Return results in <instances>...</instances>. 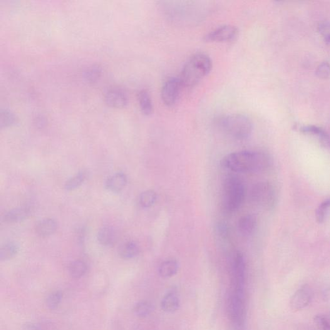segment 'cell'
<instances>
[{
    "label": "cell",
    "mask_w": 330,
    "mask_h": 330,
    "mask_svg": "<svg viewBox=\"0 0 330 330\" xmlns=\"http://www.w3.org/2000/svg\"><path fill=\"white\" fill-rule=\"evenodd\" d=\"M212 68V59L207 54H195L186 62L179 78L183 86L192 87L207 76Z\"/></svg>",
    "instance_id": "obj_2"
},
{
    "label": "cell",
    "mask_w": 330,
    "mask_h": 330,
    "mask_svg": "<svg viewBox=\"0 0 330 330\" xmlns=\"http://www.w3.org/2000/svg\"><path fill=\"white\" fill-rule=\"evenodd\" d=\"M179 307H180V299L175 293H168L163 297L161 302V307L163 311L168 313L174 312L177 311Z\"/></svg>",
    "instance_id": "obj_18"
},
{
    "label": "cell",
    "mask_w": 330,
    "mask_h": 330,
    "mask_svg": "<svg viewBox=\"0 0 330 330\" xmlns=\"http://www.w3.org/2000/svg\"><path fill=\"white\" fill-rule=\"evenodd\" d=\"M139 105L141 112L145 116H150L153 113V106L149 93L146 90H141L138 94Z\"/></svg>",
    "instance_id": "obj_17"
},
{
    "label": "cell",
    "mask_w": 330,
    "mask_h": 330,
    "mask_svg": "<svg viewBox=\"0 0 330 330\" xmlns=\"http://www.w3.org/2000/svg\"><path fill=\"white\" fill-rule=\"evenodd\" d=\"M72 277L79 279L83 276L87 271L86 263L83 260H76L71 263L69 268Z\"/></svg>",
    "instance_id": "obj_23"
},
{
    "label": "cell",
    "mask_w": 330,
    "mask_h": 330,
    "mask_svg": "<svg viewBox=\"0 0 330 330\" xmlns=\"http://www.w3.org/2000/svg\"><path fill=\"white\" fill-rule=\"evenodd\" d=\"M230 274L232 287L243 289L246 275V262L244 255L240 252H236L231 259Z\"/></svg>",
    "instance_id": "obj_7"
},
{
    "label": "cell",
    "mask_w": 330,
    "mask_h": 330,
    "mask_svg": "<svg viewBox=\"0 0 330 330\" xmlns=\"http://www.w3.org/2000/svg\"><path fill=\"white\" fill-rule=\"evenodd\" d=\"M178 270V263L173 259L167 260L159 267V274L161 277L168 278L173 276Z\"/></svg>",
    "instance_id": "obj_21"
},
{
    "label": "cell",
    "mask_w": 330,
    "mask_h": 330,
    "mask_svg": "<svg viewBox=\"0 0 330 330\" xmlns=\"http://www.w3.org/2000/svg\"><path fill=\"white\" fill-rule=\"evenodd\" d=\"M322 295L325 301H330V287L324 290Z\"/></svg>",
    "instance_id": "obj_36"
},
{
    "label": "cell",
    "mask_w": 330,
    "mask_h": 330,
    "mask_svg": "<svg viewBox=\"0 0 330 330\" xmlns=\"http://www.w3.org/2000/svg\"><path fill=\"white\" fill-rule=\"evenodd\" d=\"M316 75L318 78L326 79L330 75V64L327 62H323L317 68Z\"/></svg>",
    "instance_id": "obj_32"
},
{
    "label": "cell",
    "mask_w": 330,
    "mask_h": 330,
    "mask_svg": "<svg viewBox=\"0 0 330 330\" xmlns=\"http://www.w3.org/2000/svg\"><path fill=\"white\" fill-rule=\"evenodd\" d=\"M152 311V305L146 301L138 302L135 307V312L136 316L140 317L148 316Z\"/></svg>",
    "instance_id": "obj_27"
},
{
    "label": "cell",
    "mask_w": 330,
    "mask_h": 330,
    "mask_svg": "<svg viewBox=\"0 0 330 330\" xmlns=\"http://www.w3.org/2000/svg\"><path fill=\"white\" fill-rule=\"evenodd\" d=\"M329 146L330 147V135L329 136Z\"/></svg>",
    "instance_id": "obj_37"
},
{
    "label": "cell",
    "mask_w": 330,
    "mask_h": 330,
    "mask_svg": "<svg viewBox=\"0 0 330 330\" xmlns=\"http://www.w3.org/2000/svg\"><path fill=\"white\" fill-rule=\"evenodd\" d=\"M105 101L108 106L113 108L125 107L128 103V96L126 92L120 86H112L105 92Z\"/></svg>",
    "instance_id": "obj_10"
},
{
    "label": "cell",
    "mask_w": 330,
    "mask_h": 330,
    "mask_svg": "<svg viewBox=\"0 0 330 330\" xmlns=\"http://www.w3.org/2000/svg\"><path fill=\"white\" fill-rule=\"evenodd\" d=\"M18 119L12 111L2 109L0 114V126L1 128H7L13 126L18 123Z\"/></svg>",
    "instance_id": "obj_24"
},
{
    "label": "cell",
    "mask_w": 330,
    "mask_h": 330,
    "mask_svg": "<svg viewBox=\"0 0 330 330\" xmlns=\"http://www.w3.org/2000/svg\"><path fill=\"white\" fill-rule=\"evenodd\" d=\"M330 207V198L328 200L324 201L321 205H319L316 211V219L319 223L324 222L325 217H326L327 210Z\"/></svg>",
    "instance_id": "obj_28"
},
{
    "label": "cell",
    "mask_w": 330,
    "mask_h": 330,
    "mask_svg": "<svg viewBox=\"0 0 330 330\" xmlns=\"http://www.w3.org/2000/svg\"><path fill=\"white\" fill-rule=\"evenodd\" d=\"M140 252V247L137 243L128 241L124 243L119 249V254L123 259H130L137 256Z\"/></svg>",
    "instance_id": "obj_19"
},
{
    "label": "cell",
    "mask_w": 330,
    "mask_h": 330,
    "mask_svg": "<svg viewBox=\"0 0 330 330\" xmlns=\"http://www.w3.org/2000/svg\"><path fill=\"white\" fill-rule=\"evenodd\" d=\"M313 297V292L309 285H304L295 293L290 299V306L294 311H299L309 306Z\"/></svg>",
    "instance_id": "obj_11"
},
{
    "label": "cell",
    "mask_w": 330,
    "mask_h": 330,
    "mask_svg": "<svg viewBox=\"0 0 330 330\" xmlns=\"http://www.w3.org/2000/svg\"><path fill=\"white\" fill-rule=\"evenodd\" d=\"M318 31L326 43L330 45V24L326 21L322 22L319 25Z\"/></svg>",
    "instance_id": "obj_30"
},
{
    "label": "cell",
    "mask_w": 330,
    "mask_h": 330,
    "mask_svg": "<svg viewBox=\"0 0 330 330\" xmlns=\"http://www.w3.org/2000/svg\"><path fill=\"white\" fill-rule=\"evenodd\" d=\"M221 164L223 168L234 172H259L269 167L270 159L264 152L240 151L226 156Z\"/></svg>",
    "instance_id": "obj_1"
},
{
    "label": "cell",
    "mask_w": 330,
    "mask_h": 330,
    "mask_svg": "<svg viewBox=\"0 0 330 330\" xmlns=\"http://www.w3.org/2000/svg\"><path fill=\"white\" fill-rule=\"evenodd\" d=\"M256 225L257 219L254 215H245L238 222V230L243 236L248 237L254 233Z\"/></svg>",
    "instance_id": "obj_14"
},
{
    "label": "cell",
    "mask_w": 330,
    "mask_h": 330,
    "mask_svg": "<svg viewBox=\"0 0 330 330\" xmlns=\"http://www.w3.org/2000/svg\"><path fill=\"white\" fill-rule=\"evenodd\" d=\"M158 199L157 193L155 190H148L141 193L140 203L143 208H150L155 204Z\"/></svg>",
    "instance_id": "obj_25"
},
{
    "label": "cell",
    "mask_w": 330,
    "mask_h": 330,
    "mask_svg": "<svg viewBox=\"0 0 330 330\" xmlns=\"http://www.w3.org/2000/svg\"><path fill=\"white\" fill-rule=\"evenodd\" d=\"M62 299V294L60 292H54L49 295L47 299V305L49 309L54 310L58 306Z\"/></svg>",
    "instance_id": "obj_29"
},
{
    "label": "cell",
    "mask_w": 330,
    "mask_h": 330,
    "mask_svg": "<svg viewBox=\"0 0 330 330\" xmlns=\"http://www.w3.org/2000/svg\"><path fill=\"white\" fill-rule=\"evenodd\" d=\"M118 239V231L113 227H104L99 230L98 240L101 245L113 247Z\"/></svg>",
    "instance_id": "obj_12"
},
{
    "label": "cell",
    "mask_w": 330,
    "mask_h": 330,
    "mask_svg": "<svg viewBox=\"0 0 330 330\" xmlns=\"http://www.w3.org/2000/svg\"><path fill=\"white\" fill-rule=\"evenodd\" d=\"M228 316L237 328L243 326L245 317V304L243 289L232 287L227 302Z\"/></svg>",
    "instance_id": "obj_5"
},
{
    "label": "cell",
    "mask_w": 330,
    "mask_h": 330,
    "mask_svg": "<svg viewBox=\"0 0 330 330\" xmlns=\"http://www.w3.org/2000/svg\"><path fill=\"white\" fill-rule=\"evenodd\" d=\"M35 121L36 125L38 127L43 128L46 125L47 120L46 118H44L43 116L39 115L36 116Z\"/></svg>",
    "instance_id": "obj_34"
},
{
    "label": "cell",
    "mask_w": 330,
    "mask_h": 330,
    "mask_svg": "<svg viewBox=\"0 0 330 330\" xmlns=\"http://www.w3.org/2000/svg\"><path fill=\"white\" fill-rule=\"evenodd\" d=\"M216 234L220 238L222 239H225L228 237V234H229V230H228V228L227 225L224 223L220 222L218 223L216 226Z\"/></svg>",
    "instance_id": "obj_33"
},
{
    "label": "cell",
    "mask_w": 330,
    "mask_h": 330,
    "mask_svg": "<svg viewBox=\"0 0 330 330\" xmlns=\"http://www.w3.org/2000/svg\"><path fill=\"white\" fill-rule=\"evenodd\" d=\"M127 183V178L125 173L118 172L112 175L106 181V189L112 192L118 193L125 187Z\"/></svg>",
    "instance_id": "obj_13"
},
{
    "label": "cell",
    "mask_w": 330,
    "mask_h": 330,
    "mask_svg": "<svg viewBox=\"0 0 330 330\" xmlns=\"http://www.w3.org/2000/svg\"><path fill=\"white\" fill-rule=\"evenodd\" d=\"M102 68L98 64H91L83 73V78L89 83H95L100 79Z\"/></svg>",
    "instance_id": "obj_20"
},
{
    "label": "cell",
    "mask_w": 330,
    "mask_h": 330,
    "mask_svg": "<svg viewBox=\"0 0 330 330\" xmlns=\"http://www.w3.org/2000/svg\"><path fill=\"white\" fill-rule=\"evenodd\" d=\"M218 124L225 133L238 141L247 140L253 131L252 121L243 114H232L223 116Z\"/></svg>",
    "instance_id": "obj_4"
},
{
    "label": "cell",
    "mask_w": 330,
    "mask_h": 330,
    "mask_svg": "<svg viewBox=\"0 0 330 330\" xmlns=\"http://www.w3.org/2000/svg\"><path fill=\"white\" fill-rule=\"evenodd\" d=\"M19 252V247L16 243L9 242L2 246L0 249V259L6 260L16 256Z\"/></svg>",
    "instance_id": "obj_22"
},
{
    "label": "cell",
    "mask_w": 330,
    "mask_h": 330,
    "mask_svg": "<svg viewBox=\"0 0 330 330\" xmlns=\"http://www.w3.org/2000/svg\"><path fill=\"white\" fill-rule=\"evenodd\" d=\"M22 330H42V329L39 325L29 322L24 325Z\"/></svg>",
    "instance_id": "obj_35"
},
{
    "label": "cell",
    "mask_w": 330,
    "mask_h": 330,
    "mask_svg": "<svg viewBox=\"0 0 330 330\" xmlns=\"http://www.w3.org/2000/svg\"><path fill=\"white\" fill-rule=\"evenodd\" d=\"M239 31L236 27L231 25H224L208 33L204 40L210 43H225L234 41L237 38Z\"/></svg>",
    "instance_id": "obj_8"
},
{
    "label": "cell",
    "mask_w": 330,
    "mask_h": 330,
    "mask_svg": "<svg viewBox=\"0 0 330 330\" xmlns=\"http://www.w3.org/2000/svg\"><path fill=\"white\" fill-rule=\"evenodd\" d=\"M182 87L180 78H171L167 79L161 89V99L165 105L167 106L175 105Z\"/></svg>",
    "instance_id": "obj_9"
},
{
    "label": "cell",
    "mask_w": 330,
    "mask_h": 330,
    "mask_svg": "<svg viewBox=\"0 0 330 330\" xmlns=\"http://www.w3.org/2000/svg\"><path fill=\"white\" fill-rule=\"evenodd\" d=\"M58 223L52 218H46L37 223L36 232L37 234L42 237L50 236L58 229Z\"/></svg>",
    "instance_id": "obj_15"
},
{
    "label": "cell",
    "mask_w": 330,
    "mask_h": 330,
    "mask_svg": "<svg viewBox=\"0 0 330 330\" xmlns=\"http://www.w3.org/2000/svg\"><path fill=\"white\" fill-rule=\"evenodd\" d=\"M246 196L244 183L234 175L226 178L223 188L222 206L227 212H234L241 207Z\"/></svg>",
    "instance_id": "obj_3"
},
{
    "label": "cell",
    "mask_w": 330,
    "mask_h": 330,
    "mask_svg": "<svg viewBox=\"0 0 330 330\" xmlns=\"http://www.w3.org/2000/svg\"><path fill=\"white\" fill-rule=\"evenodd\" d=\"M31 208L22 207L14 208L4 215L3 220L6 223H16L27 219L31 215Z\"/></svg>",
    "instance_id": "obj_16"
},
{
    "label": "cell",
    "mask_w": 330,
    "mask_h": 330,
    "mask_svg": "<svg viewBox=\"0 0 330 330\" xmlns=\"http://www.w3.org/2000/svg\"><path fill=\"white\" fill-rule=\"evenodd\" d=\"M314 322L319 330H330V322L326 317L318 315L314 317Z\"/></svg>",
    "instance_id": "obj_31"
},
{
    "label": "cell",
    "mask_w": 330,
    "mask_h": 330,
    "mask_svg": "<svg viewBox=\"0 0 330 330\" xmlns=\"http://www.w3.org/2000/svg\"><path fill=\"white\" fill-rule=\"evenodd\" d=\"M86 178V172L85 171H81L78 174L74 175L73 178L67 181L65 185H64V188L68 191L75 190L83 184Z\"/></svg>",
    "instance_id": "obj_26"
},
{
    "label": "cell",
    "mask_w": 330,
    "mask_h": 330,
    "mask_svg": "<svg viewBox=\"0 0 330 330\" xmlns=\"http://www.w3.org/2000/svg\"><path fill=\"white\" fill-rule=\"evenodd\" d=\"M253 202L265 209L271 210L276 203V193L274 187L267 182L257 183L250 191Z\"/></svg>",
    "instance_id": "obj_6"
}]
</instances>
